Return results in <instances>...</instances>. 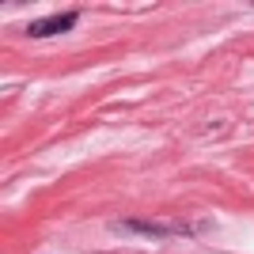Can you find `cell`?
Returning a JSON list of instances; mask_svg holds the SVG:
<instances>
[{"label":"cell","mask_w":254,"mask_h":254,"mask_svg":"<svg viewBox=\"0 0 254 254\" xmlns=\"http://www.w3.org/2000/svg\"><path fill=\"white\" fill-rule=\"evenodd\" d=\"M72 23H76V11H64V15H57V19L31 23V34H34V38H42V34H61V31H68Z\"/></svg>","instance_id":"6da1fadb"}]
</instances>
